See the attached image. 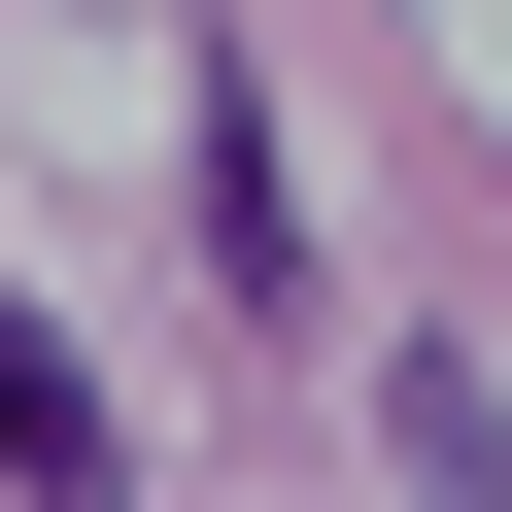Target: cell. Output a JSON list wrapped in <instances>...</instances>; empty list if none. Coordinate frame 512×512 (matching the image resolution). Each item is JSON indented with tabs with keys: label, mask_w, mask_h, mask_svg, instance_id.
I'll use <instances>...</instances> for the list:
<instances>
[{
	"label": "cell",
	"mask_w": 512,
	"mask_h": 512,
	"mask_svg": "<svg viewBox=\"0 0 512 512\" xmlns=\"http://www.w3.org/2000/svg\"><path fill=\"white\" fill-rule=\"evenodd\" d=\"M0 478H35V512H103V376H69L35 308H0Z\"/></svg>",
	"instance_id": "obj_1"
}]
</instances>
